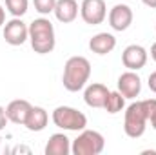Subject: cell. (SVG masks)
Wrapping results in <instances>:
<instances>
[{
	"label": "cell",
	"instance_id": "6da1fadb",
	"mask_svg": "<svg viewBox=\"0 0 156 155\" xmlns=\"http://www.w3.org/2000/svg\"><path fill=\"white\" fill-rule=\"evenodd\" d=\"M91 77V62L85 57H71L67 59L66 66H64V75L62 82L64 88L67 91H80L82 88H85L87 80Z\"/></svg>",
	"mask_w": 156,
	"mask_h": 155
},
{
	"label": "cell",
	"instance_id": "7a4b0ae2",
	"mask_svg": "<svg viewBox=\"0 0 156 155\" xmlns=\"http://www.w3.org/2000/svg\"><path fill=\"white\" fill-rule=\"evenodd\" d=\"M29 42L31 47L35 49V53L45 55L51 53L55 49V28L51 24V20L47 18H37L29 24Z\"/></svg>",
	"mask_w": 156,
	"mask_h": 155
},
{
	"label": "cell",
	"instance_id": "3957f363",
	"mask_svg": "<svg viewBox=\"0 0 156 155\" xmlns=\"http://www.w3.org/2000/svg\"><path fill=\"white\" fill-rule=\"evenodd\" d=\"M145 128H147V115H145L142 100L129 104L127 110H125V117H123L125 135L131 137V139H138L145 133Z\"/></svg>",
	"mask_w": 156,
	"mask_h": 155
},
{
	"label": "cell",
	"instance_id": "277c9868",
	"mask_svg": "<svg viewBox=\"0 0 156 155\" xmlns=\"http://www.w3.org/2000/svg\"><path fill=\"white\" fill-rule=\"evenodd\" d=\"M105 139L94 130H82V133L73 141L71 152L75 155H98L104 152Z\"/></svg>",
	"mask_w": 156,
	"mask_h": 155
},
{
	"label": "cell",
	"instance_id": "5b68a950",
	"mask_svg": "<svg viewBox=\"0 0 156 155\" xmlns=\"http://www.w3.org/2000/svg\"><path fill=\"white\" fill-rule=\"evenodd\" d=\"M51 119H53L55 126L67 130V131H82L87 126V117L71 106H58L53 112Z\"/></svg>",
	"mask_w": 156,
	"mask_h": 155
},
{
	"label": "cell",
	"instance_id": "8992f818",
	"mask_svg": "<svg viewBox=\"0 0 156 155\" xmlns=\"http://www.w3.org/2000/svg\"><path fill=\"white\" fill-rule=\"evenodd\" d=\"M82 20L89 26H98L107 17V7L104 0H83L80 6Z\"/></svg>",
	"mask_w": 156,
	"mask_h": 155
},
{
	"label": "cell",
	"instance_id": "52a82bcc",
	"mask_svg": "<svg viewBox=\"0 0 156 155\" xmlns=\"http://www.w3.org/2000/svg\"><path fill=\"white\" fill-rule=\"evenodd\" d=\"M4 39L9 46H22L29 39V28L22 22V18L13 17V20L5 22L4 26Z\"/></svg>",
	"mask_w": 156,
	"mask_h": 155
},
{
	"label": "cell",
	"instance_id": "ba28073f",
	"mask_svg": "<svg viewBox=\"0 0 156 155\" xmlns=\"http://www.w3.org/2000/svg\"><path fill=\"white\" fill-rule=\"evenodd\" d=\"M122 62L127 70L131 71H138L147 64V49L144 46L138 44H131L123 49L122 53Z\"/></svg>",
	"mask_w": 156,
	"mask_h": 155
},
{
	"label": "cell",
	"instance_id": "9c48e42d",
	"mask_svg": "<svg viewBox=\"0 0 156 155\" xmlns=\"http://www.w3.org/2000/svg\"><path fill=\"white\" fill-rule=\"evenodd\" d=\"M133 24V9L127 4H116L109 11V26L115 31H125Z\"/></svg>",
	"mask_w": 156,
	"mask_h": 155
},
{
	"label": "cell",
	"instance_id": "30bf717a",
	"mask_svg": "<svg viewBox=\"0 0 156 155\" xmlns=\"http://www.w3.org/2000/svg\"><path fill=\"white\" fill-rule=\"evenodd\" d=\"M118 91L125 99H136L142 91V80L136 75V71H125L118 77Z\"/></svg>",
	"mask_w": 156,
	"mask_h": 155
},
{
	"label": "cell",
	"instance_id": "8fae6325",
	"mask_svg": "<svg viewBox=\"0 0 156 155\" xmlns=\"http://www.w3.org/2000/svg\"><path fill=\"white\" fill-rule=\"evenodd\" d=\"M107 97H109L107 86L98 84V82L89 84V86L85 88V91H83V100H85V104H87L89 108H104Z\"/></svg>",
	"mask_w": 156,
	"mask_h": 155
},
{
	"label": "cell",
	"instance_id": "7c38bea8",
	"mask_svg": "<svg viewBox=\"0 0 156 155\" xmlns=\"http://www.w3.org/2000/svg\"><path fill=\"white\" fill-rule=\"evenodd\" d=\"M31 104L24 99H16V100H11L5 108V115L7 120H11L13 124H26V119L31 112Z\"/></svg>",
	"mask_w": 156,
	"mask_h": 155
},
{
	"label": "cell",
	"instance_id": "4fadbf2b",
	"mask_svg": "<svg viewBox=\"0 0 156 155\" xmlns=\"http://www.w3.org/2000/svg\"><path fill=\"white\" fill-rule=\"evenodd\" d=\"M116 47V39L111 33H98L89 40V49L96 55H107Z\"/></svg>",
	"mask_w": 156,
	"mask_h": 155
},
{
	"label": "cell",
	"instance_id": "5bb4252c",
	"mask_svg": "<svg viewBox=\"0 0 156 155\" xmlns=\"http://www.w3.org/2000/svg\"><path fill=\"white\" fill-rule=\"evenodd\" d=\"M53 13L60 22L71 24L78 17V2L76 0H56V6H55Z\"/></svg>",
	"mask_w": 156,
	"mask_h": 155
},
{
	"label": "cell",
	"instance_id": "9a60e30c",
	"mask_svg": "<svg viewBox=\"0 0 156 155\" xmlns=\"http://www.w3.org/2000/svg\"><path fill=\"white\" fill-rule=\"evenodd\" d=\"M71 152V142L66 133H55L45 144V155H67Z\"/></svg>",
	"mask_w": 156,
	"mask_h": 155
},
{
	"label": "cell",
	"instance_id": "2e32d148",
	"mask_svg": "<svg viewBox=\"0 0 156 155\" xmlns=\"http://www.w3.org/2000/svg\"><path fill=\"white\" fill-rule=\"evenodd\" d=\"M47 122H49L47 112L44 108H40V106H33L31 112H29V115H27V119H26V124L24 126L29 131H42V130H45Z\"/></svg>",
	"mask_w": 156,
	"mask_h": 155
},
{
	"label": "cell",
	"instance_id": "e0dca14e",
	"mask_svg": "<svg viewBox=\"0 0 156 155\" xmlns=\"http://www.w3.org/2000/svg\"><path fill=\"white\" fill-rule=\"evenodd\" d=\"M123 108H125V97H123L120 91H109V97H107V100H105L104 110H105L107 113L115 115V113H120Z\"/></svg>",
	"mask_w": 156,
	"mask_h": 155
},
{
	"label": "cell",
	"instance_id": "ac0fdd59",
	"mask_svg": "<svg viewBox=\"0 0 156 155\" xmlns=\"http://www.w3.org/2000/svg\"><path fill=\"white\" fill-rule=\"evenodd\" d=\"M27 6H29V0H5L7 11L13 17H18V18L27 13Z\"/></svg>",
	"mask_w": 156,
	"mask_h": 155
},
{
	"label": "cell",
	"instance_id": "d6986e66",
	"mask_svg": "<svg viewBox=\"0 0 156 155\" xmlns=\"http://www.w3.org/2000/svg\"><path fill=\"white\" fill-rule=\"evenodd\" d=\"M142 104H144V110L147 115V122H151V128L156 130V99L142 100Z\"/></svg>",
	"mask_w": 156,
	"mask_h": 155
},
{
	"label": "cell",
	"instance_id": "ffe728a7",
	"mask_svg": "<svg viewBox=\"0 0 156 155\" xmlns=\"http://www.w3.org/2000/svg\"><path fill=\"white\" fill-rule=\"evenodd\" d=\"M33 4H35V9L40 15H49L55 11L56 0H33Z\"/></svg>",
	"mask_w": 156,
	"mask_h": 155
},
{
	"label": "cell",
	"instance_id": "44dd1931",
	"mask_svg": "<svg viewBox=\"0 0 156 155\" xmlns=\"http://www.w3.org/2000/svg\"><path fill=\"white\" fill-rule=\"evenodd\" d=\"M149 89L153 91V93H156V71H153L151 75H149Z\"/></svg>",
	"mask_w": 156,
	"mask_h": 155
},
{
	"label": "cell",
	"instance_id": "7402d4cb",
	"mask_svg": "<svg viewBox=\"0 0 156 155\" xmlns=\"http://www.w3.org/2000/svg\"><path fill=\"white\" fill-rule=\"evenodd\" d=\"M7 124V115H5V108L0 106V130H4Z\"/></svg>",
	"mask_w": 156,
	"mask_h": 155
},
{
	"label": "cell",
	"instance_id": "603a6c76",
	"mask_svg": "<svg viewBox=\"0 0 156 155\" xmlns=\"http://www.w3.org/2000/svg\"><path fill=\"white\" fill-rule=\"evenodd\" d=\"M7 152H9V148H7V146H5V144H4V139H2V137H0V155L7 153Z\"/></svg>",
	"mask_w": 156,
	"mask_h": 155
},
{
	"label": "cell",
	"instance_id": "cb8c5ba5",
	"mask_svg": "<svg viewBox=\"0 0 156 155\" xmlns=\"http://www.w3.org/2000/svg\"><path fill=\"white\" fill-rule=\"evenodd\" d=\"M147 7H151V9H156V0H142Z\"/></svg>",
	"mask_w": 156,
	"mask_h": 155
},
{
	"label": "cell",
	"instance_id": "d4e9b609",
	"mask_svg": "<svg viewBox=\"0 0 156 155\" xmlns=\"http://www.w3.org/2000/svg\"><path fill=\"white\" fill-rule=\"evenodd\" d=\"M5 22V11H4V7H2V4H0V26Z\"/></svg>",
	"mask_w": 156,
	"mask_h": 155
},
{
	"label": "cell",
	"instance_id": "484cf974",
	"mask_svg": "<svg viewBox=\"0 0 156 155\" xmlns=\"http://www.w3.org/2000/svg\"><path fill=\"white\" fill-rule=\"evenodd\" d=\"M151 57H153V60L156 62V42L151 46Z\"/></svg>",
	"mask_w": 156,
	"mask_h": 155
}]
</instances>
